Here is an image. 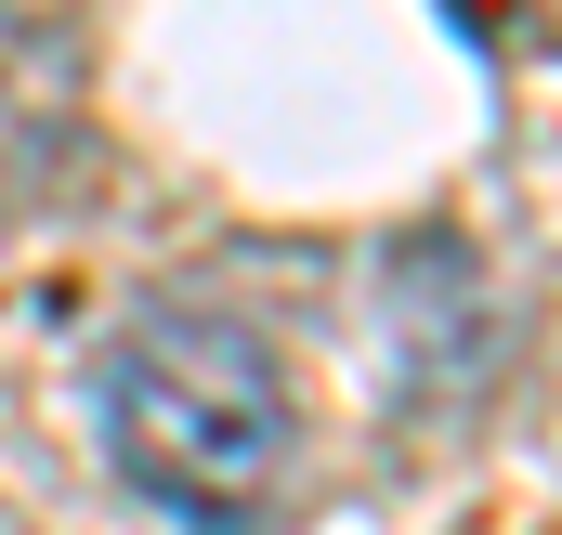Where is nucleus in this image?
I'll use <instances>...</instances> for the list:
<instances>
[{"mask_svg": "<svg viewBox=\"0 0 562 535\" xmlns=\"http://www.w3.org/2000/svg\"><path fill=\"white\" fill-rule=\"evenodd\" d=\"M92 431H105V470L144 510H170L183 535H249L288 497L301 392H288V353L249 314L144 300L92 353Z\"/></svg>", "mask_w": 562, "mask_h": 535, "instance_id": "obj_1", "label": "nucleus"}]
</instances>
